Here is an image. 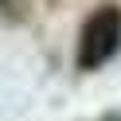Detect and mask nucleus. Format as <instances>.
I'll list each match as a JSON object with an SVG mask.
<instances>
[{
	"label": "nucleus",
	"instance_id": "nucleus-1",
	"mask_svg": "<svg viewBox=\"0 0 121 121\" xmlns=\"http://www.w3.org/2000/svg\"><path fill=\"white\" fill-rule=\"evenodd\" d=\"M121 47V12L117 8H102L86 20L82 27V43H78V66L94 70V66L109 63Z\"/></svg>",
	"mask_w": 121,
	"mask_h": 121
}]
</instances>
